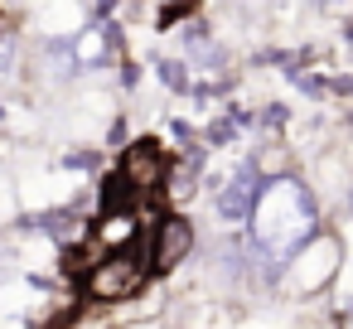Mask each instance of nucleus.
I'll use <instances>...</instances> for the list:
<instances>
[{"mask_svg":"<svg viewBox=\"0 0 353 329\" xmlns=\"http://www.w3.org/2000/svg\"><path fill=\"white\" fill-rule=\"evenodd\" d=\"M314 232H319V203H314V194L300 179H290V175L266 179L261 203L252 213V247L266 261H290Z\"/></svg>","mask_w":353,"mask_h":329,"instance_id":"obj_1","label":"nucleus"},{"mask_svg":"<svg viewBox=\"0 0 353 329\" xmlns=\"http://www.w3.org/2000/svg\"><path fill=\"white\" fill-rule=\"evenodd\" d=\"M339 261H343V242L334 232H314L290 261H285V290L295 295H319L334 286L339 276Z\"/></svg>","mask_w":353,"mask_h":329,"instance_id":"obj_2","label":"nucleus"},{"mask_svg":"<svg viewBox=\"0 0 353 329\" xmlns=\"http://www.w3.org/2000/svg\"><path fill=\"white\" fill-rule=\"evenodd\" d=\"M145 271H150L145 252L126 247V252H107V257L83 276V286H88V295H92V300L117 305V300H131V295H141V290H145Z\"/></svg>","mask_w":353,"mask_h":329,"instance_id":"obj_3","label":"nucleus"},{"mask_svg":"<svg viewBox=\"0 0 353 329\" xmlns=\"http://www.w3.org/2000/svg\"><path fill=\"white\" fill-rule=\"evenodd\" d=\"M261 189H266V175H261V165L256 160H242L223 184H218V218L223 223H247L252 213H256V203H261Z\"/></svg>","mask_w":353,"mask_h":329,"instance_id":"obj_4","label":"nucleus"},{"mask_svg":"<svg viewBox=\"0 0 353 329\" xmlns=\"http://www.w3.org/2000/svg\"><path fill=\"white\" fill-rule=\"evenodd\" d=\"M117 175L126 179L131 194H160V189L170 184V155H165L155 141H131V146L121 150Z\"/></svg>","mask_w":353,"mask_h":329,"instance_id":"obj_5","label":"nucleus"},{"mask_svg":"<svg viewBox=\"0 0 353 329\" xmlns=\"http://www.w3.org/2000/svg\"><path fill=\"white\" fill-rule=\"evenodd\" d=\"M189 247H194V228L179 213H165V218H155V228L145 237V261H150V271H174L189 257Z\"/></svg>","mask_w":353,"mask_h":329,"instance_id":"obj_6","label":"nucleus"},{"mask_svg":"<svg viewBox=\"0 0 353 329\" xmlns=\"http://www.w3.org/2000/svg\"><path fill=\"white\" fill-rule=\"evenodd\" d=\"M112 54V30H88V39L78 44V59L83 63H97V59H107Z\"/></svg>","mask_w":353,"mask_h":329,"instance_id":"obj_7","label":"nucleus"},{"mask_svg":"<svg viewBox=\"0 0 353 329\" xmlns=\"http://www.w3.org/2000/svg\"><path fill=\"white\" fill-rule=\"evenodd\" d=\"M10 68H15V39L0 30V78H10Z\"/></svg>","mask_w":353,"mask_h":329,"instance_id":"obj_8","label":"nucleus"},{"mask_svg":"<svg viewBox=\"0 0 353 329\" xmlns=\"http://www.w3.org/2000/svg\"><path fill=\"white\" fill-rule=\"evenodd\" d=\"M6 203H10V189H6V175H0V218H6Z\"/></svg>","mask_w":353,"mask_h":329,"instance_id":"obj_9","label":"nucleus"},{"mask_svg":"<svg viewBox=\"0 0 353 329\" xmlns=\"http://www.w3.org/2000/svg\"><path fill=\"white\" fill-rule=\"evenodd\" d=\"M348 213H353V179H348Z\"/></svg>","mask_w":353,"mask_h":329,"instance_id":"obj_10","label":"nucleus"},{"mask_svg":"<svg viewBox=\"0 0 353 329\" xmlns=\"http://www.w3.org/2000/svg\"><path fill=\"white\" fill-rule=\"evenodd\" d=\"M343 34H348V44H353V25H348V30H343Z\"/></svg>","mask_w":353,"mask_h":329,"instance_id":"obj_11","label":"nucleus"}]
</instances>
